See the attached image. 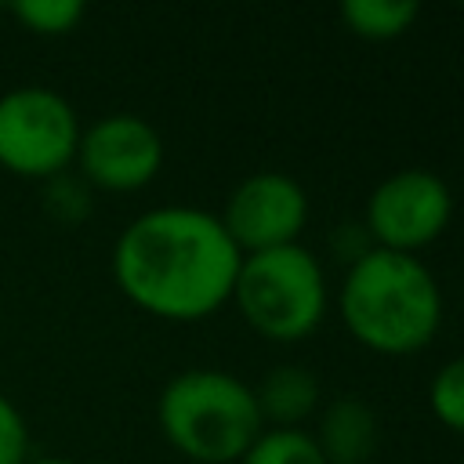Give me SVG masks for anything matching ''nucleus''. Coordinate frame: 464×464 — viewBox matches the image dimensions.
I'll return each instance as SVG.
<instances>
[{"mask_svg":"<svg viewBox=\"0 0 464 464\" xmlns=\"http://www.w3.org/2000/svg\"><path fill=\"white\" fill-rule=\"evenodd\" d=\"M72 102L44 83H22L0 94V167L18 178L51 181L65 174L80 145Z\"/></svg>","mask_w":464,"mask_h":464,"instance_id":"39448f33","label":"nucleus"},{"mask_svg":"<svg viewBox=\"0 0 464 464\" xmlns=\"http://www.w3.org/2000/svg\"><path fill=\"white\" fill-rule=\"evenodd\" d=\"M330 243H334V254H337L344 265H355L362 254H370V250H373V243H370V236H366V228H362V221L337 225Z\"/></svg>","mask_w":464,"mask_h":464,"instance_id":"dca6fc26","label":"nucleus"},{"mask_svg":"<svg viewBox=\"0 0 464 464\" xmlns=\"http://www.w3.org/2000/svg\"><path fill=\"white\" fill-rule=\"evenodd\" d=\"M417 0H344L337 7L344 29L362 40H395L417 22Z\"/></svg>","mask_w":464,"mask_h":464,"instance_id":"9b49d317","label":"nucleus"},{"mask_svg":"<svg viewBox=\"0 0 464 464\" xmlns=\"http://www.w3.org/2000/svg\"><path fill=\"white\" fill-rule=\"evenodd\" d=\"M319 395V373L304 362H276L254 384L257 410L265 420H272V428H301V420L315 413Z\"/></svg>","mask_w":464,"mask_h":464,"instance_id":"9d476101","label":"nucleus"},{"mask_svg":"<svg viewBox=\"0 0 464 464\" xmlns=\"http://www.w3.org/2000/svg\"><path fill=\"white\" fill-rule=\"evenodd\" d=\"M428 406L439 424L450 431H464V355L442 362L428 384Z\"/></svg>","mask_w":464,"mask_h":464,"instance_id":"4468645a","label":"nucleus"},{"mask_svg":"<svg viewBox=\"0 0 464 464\" xmlns=\"http://www.w3.org/2000/svg\"><path fill=\"white\" fill-rule=\"evenodd\" d=\"M239 246L218 214L167 203L138 214L112 243V279L120 294L149 315L192 323L232 301Z\"/></svg>","mask_w":464,"mask_h":464,"instance_id":"f257e3e1","label":"nucleus"},{"mask_svg":"<svg viewBox=\"0 0 464 464\" xmlns=\"http://www.w3.org/2000/svg\"><path fill=\"white\" fill-rule=\"evenodd\" d=\"M239 254L301 243L308 225V192L283 170H254L232 185L218 214Z\"/></svg>","mask_w":464,"mask_h":464,"instance_id":"6e6552de","label":"nucleus"},{"mask_svg":"<svg viewBox=\"0 0 464 464\" xmlns=\"http://www.w3.org/2000/svg\"><path fill=\"white\" fill-rule=\"evenodd\" d=\"M11 14L36 36H65L83 22L87 7L83 0H18Z\"/></svg>","mask_w":464,"mask_h":464,"instance_id":"ddd939ff","label":"nucleus"},{"mask_svg":"<svg viewBox=\"0 0 464 464\" xmlns=\"http://www.w3.org/2000/svg\"><path fill=\"white\" fill-rule=\"evenodd\" d=\"M337 308L344 330L377 355H413L442 326V290L417 254L373 246L348 265Z\"/></svg>","mask_w":464,"mask_h":464,"instance_id":"f03ea898","label":"nucleus"},{"mask_svg":"<svg viewBox=\"0 0 464 464\" xmlns=\"http://www.w3.org/2000/svg\"><path fill=\"white\" fill-rule=\"evenodd\" d=\"M326 464H370L377 450V417L366 399L341 395L323 406L319 431H312Z\"/></svg>","mask_w":464,"mask_h":464,"instance_id":"1a4fd4ad","label":"nucleus"},{"mask_svg":"<svg viewBox=\"0 0 464 464\" xmlns=\"http://www.w3.org/2000/svg\"><path fill=\"white\" fill-rule=\"evenodd\" d=\"M239 464H326L319 442L304 428H265Z\"/></svg>","mask_w":464,"mask_h":464,"instance_id":"f8f14e48","label":"nucleus"},{"mask_svg":"<svg viewBox=\"0 0 464 464\" xmlns=\"http://www.w3.org/2000/svg\"><path fill=\"white\" fill-rule=\"evenodd\" d=\"M156 424L163 439L192 464H232L265 431L254 384L218 366L174 373L160 388Z\"/></svg>","mask_w":464,"mask_h":464,"instance_id":"7ed1b4c3","label":"nucleus"},{"mask_svg":"<svg viewBox=\"0 0 464 464\" xmlns=\"http://www.w3.org/2000/svg\"><path fill=\"white\" fill-rule=\"evenodd\" d=\"M453 218V192L442 174L428 167H402L384 174L362 207V228L373 246L417 254L435 243Z\"/></svg>","mask_w":464,"mask_h":464,"instance_id":"423d86ee","label":"nucleus"},{"mask_svg":"<svg viewBox=\"0 0 464 464\" xmlns=\"http://www.w3.org/2000/svg\"><path fill=\"white\" fill-rule=\"evenodd\" d=\"M25 464H72L69 457H54V453H44V457H29Z\"/></svg>","mask_w":464,"mask_h":464,"instance_id":"f3484780","label":"nucleus"},{"mask_svg":"<svg viewBox=\"0 0 464 464\" xmlns=\"http://www.w3.org/2000/svg\"><path fill=\"white\" fill-rule=\"evenodd\" d=\"M232 301L250 330L272 341H301L326 315V272L304 243L243 254Z\"/></svg>","mask_w":464,"mask_h":464,"instance_id":"20e7f679","label":"nucleus"},{"mask_svg":"<svg viewBox=\"0 0 464 464\" xmlns=\"http://www.w3.org/2000/svg\"><path fill=\"white\" fill-rule=\"evenodd\" d=\"M29 460V428L22 410L0 392V464H25Z\"/></svg>","mask_w":464,"mask_h":464,"instance_id":"2eb2a0df","label":"nucleus"},{"mask_svg":"<svg viewBox=\"0 0 464 464\" xmlns=\"http://www.w3.org/2000/svg\"><path fill=\"white\" fill-rule=\"evenodd\" d=\"M72 163L91 188L138 192L163 167V138L138 112H105L80 130Z\"/></svg>","mask_w":464,"mask_h":464,"instance_id":"0eeeda50","label":"nucleus"}]
</instances>
